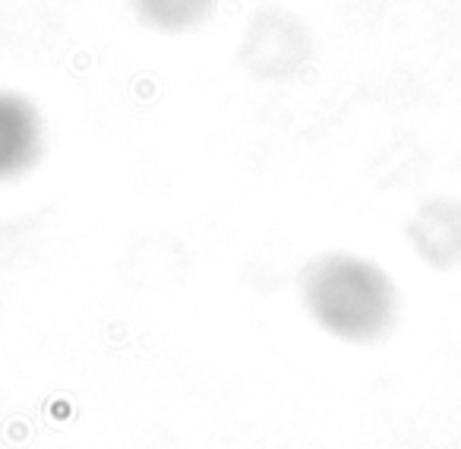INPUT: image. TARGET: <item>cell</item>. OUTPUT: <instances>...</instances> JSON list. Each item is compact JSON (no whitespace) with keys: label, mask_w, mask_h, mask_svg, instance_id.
<instances>
[{"label":"cell","mask_w":461,"mask_h":449,"mask_svg":"<svg viewBox=\"0 0 461 449\" xmlns=\"http://www.w3.org/2000/svg\"><path fill=\"white\" fill-rule=\"evenodd\" d=\"M136 13L161 32H183L208 16L215 0H133Z\"/></svg>","instance_id":"cell-3"},{"label":"cell","mask_w":461,"mask_h":449,"mask_svg":"<svg viewBox=\"0 0 461 449\" xmlns=\"http://www.w3.org/2000/svg\"><path fill=\"white\" fill-rule=\"evenodd\" d=\"M307 297L316 316L341 335H363L382 323V291L351 259H322L307 278Z\"/></svg>","instance_id":"cell-1"},{"label":"cell","mask_w":461,"mask_h":449,"mask_svg":"<svg viewBox=\"0 0 461 449\" xmlns=\"http://www.w3.org/2000/svg\"><path fill=\"white\" fill-rule=\"evenodd\" d=\"M38 114L19 95L0 92V177L16 174L38 152Z\"/></svg>","instance_id":"cell-2"}]
</instances>
